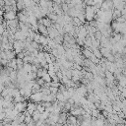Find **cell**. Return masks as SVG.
Segmentation results:
<instances>
[{
	"instance_id": "obj_8",
	"label": "cell",
	"mask_w": 126,
	"mask_h": 126,
	"mask_svg": "<svg viewBox=\"0 0 126 126\" xmlns=\"http://www.w3.org/2000/svg\"><path fill=\"white\" fill-rule=\"evenodd\" d=\"M82 54L84 55V57H85L86 59H90V57L92 56L93 53H92L90 50L86 49V48H82Z\"/></svg>"
},
{
	"instance_id": "obj_10",
	"label": "cell",
	"mask_w": 126,
	"mask_h": 126,
	"mask_svg": "<svg viewBox=\"0 0 126 126\" xmlns=\"http://www.w3.org/2000/svg\"><path fill=\"white\" fill-rule=\"evenodd\" d=\"M93 54H94L96 58H98L99 60L102 58V54H101V52H100L99 48H94V50H93Z\"/></svg>"
},
{
	"instance_id": "obj_15",
	"label": "cell",
	"mask_w": 126,
	"mask_h": 126,
	"mask_svg": "<svg viewBox=\"0 0 126 126\" xmlns=\"http://www.w3.org/2000/svg\"><path fill=\"white\" fill-rule=\"evenodd\" d=\"M100 114V110L98 109H93L92 110V117H94V118H97Z\"/></svg>"
},
{
	"instance_id": "obj_17",
	"label": "cell",
	"mask_w": 126,
	"mask_h": 126,
	"mask_svg": "<svg viewBox=\"0 0 126 126\" xmlns=\"http://www.w3.org/2000/svg\"><path fill=\"white\" fill-rule=\"evenodd\" d=\"M94 37H95V39H97V40H100V38L102 37V33H101V32L97 31V32L94 33Z\"/></svg>"
},
{
	"instance_id": "obj_24",
	"label": "cell",
	"mask_w": 126,
	"mask_h": 126,
	"mask_svg": "<svg viewBox=\"0 0 126 126\" xmlns=\"http://www.w3.org/2000/svg\"><path fill=\"white\" fill-rule=\"evenodd\" d=\"M28 126H35V122H34V121L32 120V122H30V123L28 124Z\"/></svg>"
},
{
	"instance_id": "obj_16",
	"label": "cell",
	"mask_w": 126,
	"mask_h": 126,
	"mask_svg": "<svg viewBox=\"0 0 126 126\" xmlns=\"http://www.w3.org/2000/svg\"><path fill=\"white\" fill-rule=\"evenodd\" d=\"M35 83L38 84L40 87H43V86L45 85V82L42 80V78H36V79H35Z\"/></svg>"
},
{
	"instance_id": "obj_1",
	"label": "cell",
	"mask_w": 126,
	"mask_h": 126,
	"mask_svg": "<svg viewBox=\"0 0 126 126\" xmlns=\"http://www.w3.org/2000/svg\"><path fill=\"white\" fill-rule=\"evenodd\" d=\"M42 96H43V94L41 92H38V93H35V94H32L30 97L31 101L34 102V103H40L42 101Z\"/></svg>"
},
{
	"instance_id": "obj_7",
	"label": "cell",
	"mask_w": 126,
	"mask_h": 126,
	"mask_svg": "<svg viewBox=\"0 0 126 126\" xmlns=\"http://www.w3.org/2000/svg\"><path fill=\"white\" fill-rule=\"evenodd\" d=\"M17 9H18V12H22L26 9L24 1H17Z\"/></svg>"
},
{
	"instance_id": "obj_20",
	"label": "cell",
	"mask_w": 126,
	"mask_h": 126,
	"mask_svg": "<svg viewBox=\"0 0 126 126\" xmlns=\"http://www.w3.org/2000/svg\"><path fill=\"white\" fill-rule=\"evenodd\" d=\"M25 56H26V55H25V53H24V52H21V53L17 54V56H16V57H17L18 59H24V57H25Z\"/></svg>"
},
{
	"instance_id": "obj_9",
	"label": "cell",
	"mask_w": 126,
	"mask_h": 126,
	"mask_svg": "<svg viewBox=\"0 0 126 126\" xmlns=\"http://www.w3.org/2000/svg\"><path fill=\"white\" fill-rule=\"evenodd\" d=\"M56 100L59 101V102H67V99L64 97L63 94H61V93H59V92H58V94H56Z\"/></svg>"
},
{
	"instance_id": "obj_12",
	"label": "cell",
	"mask_w": 126,
	"mask_h": 126,
	"mask_svg": "<svg viewBox=\"0 0 126 126\" xmlns=\"http://www.w3.org/2000/svg\"><path fill=\"white\" fill-rule=\"evenodd\" d=\"M42 80H43L45 83H47V84H49V83H51V82H52V79H51L50 75L48 74V72H47L46 74H44V75H43V77H42Z\"/></svg>"
},
{
	"instance_id": "obj_21",
	"label": "cell",
	"mask_w": 126,
	"mask_h": 126,
	"mask_svg": "<svg viewBox=\"0 0 126 126\" xmlns=\"http://www.w3.org/2000/svg\"><path fill=\"white\" fill-rule=\"evenodd\" d=\"M56 76L58 77V79H59V80H61V79L63 78V74H62V72H61V71L56 72Z\"/></svg>"
},
{
	"instance_id": "obj_4",
	"label": "cell",
	"mask_w": 126,
	"mask_h": 126,
	"mask_svg": "<svg viewBox=\"0 0 126 126\" xmlns=\"http://www.w3.org/2000/svg\"><path fill=\"white\" fill-rule=\"evenodd\" d=\"M67 117H68V113H64L61 112L59 114V119H58V124L60 125H65L67 122Z\"/></svg>"
},
{
	"instance_id": "obj_18",
	"label": "cell",
	"mask_w": 126,
	"mask_h": 126,
	"mask_svg": "<svg viewBox=\"0 0 126 126\" xmlns=\"http://www.w3.org/2000/svg\"><path fill=\"white\" fill-rule=\"evenodd\" d=\"M31 44H32V47H33L34 49H37V50H38V48H39V45H40L39 43H37V42H35L34 40H32Z\"/></svg>"
},
{
	"instance_id": "obj_19",
	"label": "cell",
	"mask_w": 126,
	"mask_h": 126,
	"mask_svg": "<svg viewBox=\"0 0 126 126\" xmlns=\"http://www.w3.org/2000/svg\"><path fill=\"white\" fill-rule=\"evenodd\" d=\"M106 59H107L108 62H111V63H114V62H115V57H114V55H112V54H110Z\"/></svg>"
},
{
	"instance_id": "obj_5",
	"label": "cell",
	"mask_w": 126,
	"mask_h": 126,
	"mask_svg": "<svg viewBox=\"0 0 126 126\" xmlns=\"http://www.w3.org/2000/svg\"><path fill=\"white\" fill-rule=\"evenodd\" d=\"M40 22H41V24L44 26V27H46L47 29L48 28H50V27H52V25H53V23L47 18V17H45V18H42V19H40L39 20Z\"/></svg>"
},
{
	"instance_id": "obj_23",
	"label": "cell",
	"mask_w": 126,
	"mask_h": 126,
	"mask_svg": "<svg viewBox=\"0 0 126 126\" xmlns=\"http://www.w3.org/2000/svg\"><path fill=\"white\" fill-rule=\"evenodd\" d=\"M4 32H5V28L3 27V25H2V24H0V34L2 35Z\"/></svg>"
},
{
	"instance_id": "obj_3",
	"label": "cell",
	"mask_w": 126,
	"mask_h": 126,
	"mask_svg": "<svg viewBox=\"0 0 126 126\" xmlns=\"http://www.w3.org/2000/svg\"><path fill=\"white\" fill-rule=\"evenodd\" d=\"M36 105H37V103H34V102H32V101H29V102H28L27 111H28V113H29L30 115L32 116V114H33L34 111L36 110Z\"/></svg>"
},
{
	"instance_id": "obj_14",
	"label": "cell",
	"mask_w": 126,
	"mask_h": 126,
	"mask_svg": "<svg viewBox=\"0 0 126 126\" xmlns=\"http://www.w3.org/2000/svg\"><path fill=\"white\" fill-rule=\"evenodd\" d=\"M36 110H37L40 114H42V113L45 111V108L41 105V102H40V103H37V105H36Z\"/></svg>"
},
{
	"instance_id": "obj_11",
	"label": "cell",
	"mask_w": 126,
	"mask_h": 126,
	"mask_svg": "<svg viewBox=\"0 0 126 126\" xmlns=\"http://www.w3.org/2000/svg\"><path fill=\"white\" fill-rule=\"evenodd\" d=\"M40 115H41V114H40V113H39L37 110H35V111H34V113L32 114V120H33L34 122H37V121L40 119Z\"/></svg>"
},
{
	"instance_id": "obj_22",
	"label": "cell",
	"mask_w": 126,
	"mask_h": 126,
	"mask_svg": "<svg viewBox=\"0 0 126 126\" xmlns=\"http://www.w3.org/2000/svg\"><path fill=\"white\" fill-rule=\"evenodd\" d=\"M121 17H123L125 20H126V9H123L121 11Z\"/></svg>"
},
{
	"instance_id": "obj_13",
	"label": "cell",
	"mask_w": 126,
	"mask_h": 126,
	"mask_svg": "<svg viewBox=\"0 0 126 126\" xmlns=\"http://www.w3.org/2000/svg\"><path fill=\"white\" fill-rule=\"evenodd\" d=\"M32 64H24L23 70H24L26 73H31V72H32Z\"/></svg>"
},
{
	"instance_id": "obj_2",
	"label": "cell",
	"mask_w": 126,
	"mask_h": 126,
	"mask_svg": "<svg viewBox=\"0 0 126 126\" xmlns=\"http://www.w3.org/2000/svg\"><path fill=\"white\" fill-rule=\"evenodd\" d=\"M3 19H4L5 21H12V20H15V19H17V13H16V12H13V11L5 12L4 15H3Z\"/></svg>"
},
{
	"instance_id": "obj_6",
	"label": "cell",
	"mask_w": 126,
	"mask_h": 126,
	"mask_svg": "<svg viewBox=\"0 0 126 126\" xmlns=\"http://www.w3.org/2000/svg\"><path fill=\"white\" fill-rule=\"evenodd\" d=\"M47 18L53 23V24H55L56 23V21H57V19H58V16L53 12V13H50V14H48L47 15Z\"/></svg>"
}]
</instances>
